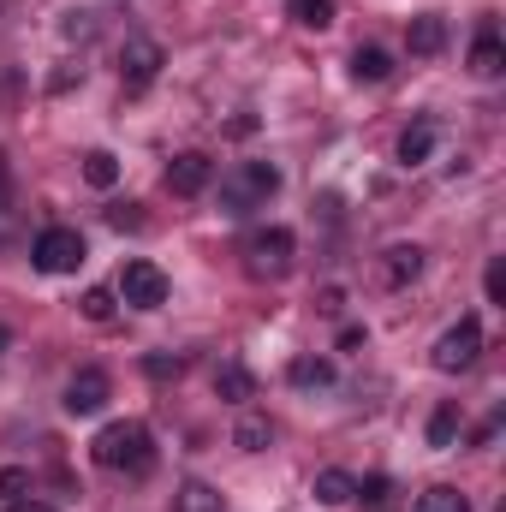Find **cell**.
<instances>
[{
    "instance_id": "1",
    "label": "cell",
    "mask_w": 506,
    "mask_h": 512,
    "mask_svg": "<svg viewBox=\"0 0 506 512\" xmlns=\"http://www.w3.org/2000/svg\"><path fill=\"white\" fill-rule=\"evenodd\" d=\"M90 459H96L102 471H120V477H149V471H155V435H149V423L120 417V423H108V429L90 441Z\"/></svg>"
},
{
    "instance_id": "2",
    "label": "cell",
    "mask_w": 506,
    "mask_h": 512,
    "mask_svg": "<svg viewBox=\"0 0 506 512\" xmlns=\"http://www.w3.org/2000/svg\"><path fill=\"white\" fill-rule=\"evenodd\" d=\"M280 191V167L268 161H239L227 179H221V215H251V209H268V197Z\"/></svg>"
},
{
    "instance_id": "3",
    "label": "cell",
    "mask_w": 506,
    "mask_h": 512,
    "mask_svg": "<svg viewBox=\"0 0 506 512\" xmlns=\"http://www.w3.org/2000/svg\"><path fill=\"white\" fill-rule=\"evenodd\" d=\"M84 256H90V245H84L78 227H42L36 245H30V262H36L42 274H78Z\"/></svg>"
},
{
    "instance_id": "4",
    "label": "cell",
    "mask_w": 506,
    "mask_h": 512,
    "mask_svg": "<svg viewBox=\"0 0 506 512\" xmlns=\"http://www.w3.org/2000/svg\"><path fill=\"white\" fill-rule=\"evenodd\" d=\"M483 358V322L477 316H459L441 340H435V352H429V364L441 370V376H459V370H471Z\"/></svg>"
},
{
    "instance_id": "5",
    "label": "cell",
    "mask_w": 506,
    "mask_h": 512,
    "mask_svg": "<svg viewBox=\"0 0 506 512\" xmlns=\"http://www.w3.org/2000/svg\"><path fill=\"white\" fill-rule=\"evenodd\" d=\"M292 251H298V239L286 227H256L251 239H245V268H251L256 280H280L292 268Z\"/></svg>"
},
{
    "instance_id": "6",
    "label": "cell",
    "mask_w": 506,
    "mask_h": 512,
    "mask_svg": "<svg viewBox=\"0 0 506 512\" xmlns=\"http://www.w3.org/2000/svg\"><path fill=\"white\" fill-rule=\"evenodd\" d=\"M120 298H126L131 310H161V304H167V274H161L155 262L131 256L126 268H120Z\"/></svg>"
},
{
    "instance_id": "7",
    "label": "cell",
    "mask_w": 506,
    "mask_h": 512,
    "mask_svg": "<svg viewBox=\"0 0 506 512\" xmlns=\"http://www.w3.org/2000/svg\"><path fill=\"white\" fill-rule=\"evenodd\" d=\"M161 66H167V54H161V42H155V36H126V48H120V78H126L131 90L155 84V78H161Z\"/></svg>"
},
{
    "instance_id": "8",
    "label": "cell",
    "mask_w": 506,
    "mask_h": 512,
    "mask_svg": "<svg viewBox=\"0 0 506 512\" xmlns=\"http://www.w3.org/2000/svg\"><path fill=\"white\" fill-rule=\"evenodd\" d=\"M209 179H215V161H209L203 149H185V155L167 161V191H173V197H203Z\"/></svg>"
},
{
    "instance_id": "9",
    "label": "cell",
    "mask_w": 506,
    "mask_h": 512,
    "mask_svg": "<svg viewBox=\"0 0 506 512\" xmlns=\"http://www.w3.org/2000/svg\"><path fill=\"white\" fill-rule=\"evenodd\" d=\"M108 399H114L108 370H78V376L66 382V411H72V417H96Z\"/></svg>"
},
{
    "instance_id": "10",
    "label": "cell",
    "mask_w": 506,
    "mask_h": 512,
    "mask_svg": "<svg viewBox=\"0 0 506 512\" xmlns=\"http://www.w3.org/2000/svg\"><path fill=\"white\" fill-rule=\"evenodd\" d=\"M405 42H411L417 60H435V54L447 48V18H441V12H417V18L405 24Z\"/></svg>"
},
{
    "instance_id": "11",
    "label": "cell",
    "mask_w": 506,
    "mask_h": 512,
    "mask_svg": "<svg viewBox=\"0 0 506 512\" xmlns=\"http://www.w3.org/2000/svg\"><path fill=\"white\" fill-rule=\"evenodd\" d=\"M417 274H423V245H387V251H381V286L399 292V286H411Z\"/></svg>"
},
{
    "instance_id": "12",
    "label": "cell",
    "mask_w": 506,
    "mask_h": 512,
    "mask_svg": "<svg viewBox=\"0 0 506 512\" xmlns=\"http://www.w3.org/2000/svg\"><path fill=\"white\" fill-rule=\"evenodd\" d=\"M435 137H441V126L423 114V120H411V126L399 131V167H423L429 155H435Z\"/></svg>"
},
{
    "instance_id": "13",
    "label": "cell",
    "mask_w": 506,
    "mask_h": 512,
    "mask_svg": "<svg viewBox=\"0 0 506 512\" xmlns=\"http://www.w3.org/2000/svg\"><path fill=\"white\" fill-rule=\"evenodd\" d=\"M322 507H352L358 501V477L352 471H340V465H328V471H316V489H310Z\"/></svg>"
},
{
    "instance_id": "14",
    "label": "cell",
    "mask_w": 506,
    "mask_h": 512,
    "mask_svg": "<svg viewBox=\"0 0 506 512\" xmlns=\"http://www.w3.org/2000/svg\"><path fill=\"white\" fill-rule=\"evenodd\" d=\"M286 382L298 387V393H328V387H334V364L304 352V358H292V364H286Z\"/></svg>"
},
{
    "instance_id": "15",
    "label": "cell",
    "mask_w": 506,
    "mask_h": 512,
    "mask_svg": "<svg viewBox=\"0 0 506 512\" xmlns=\"http://www.w3.org/2000/svg\"><path fill=\"white\" fill-rule=\"evenodd\" d=\"M471 72H477V78H501L506 72V48H501V36H495V24L477 30V42H471Z\"/></svg>"
},
{
    "instance_id": "16",
    "label": "cell",
    "mask_w": 506,
    "mask_h": 512,
    "mask_svg": "<svg viewBox=\"0 0 506 512\" xmlns=\"http://www.w3.org/2000/svg\"><path fill=\"white\" fill-rule=\"evenodd\" d=\"M215 393H221L227 405H251V399H256V376L239 364V358H227V364L215 370Z\"/></svg>"
},
{
    "instance_id": "17",
    "label": "cell",
    "mask_w": 506,
    "mask_h": 512,
    "mask_svg": "<svg viewBox=\"0 0 506 512\" xmlns=\"http://www.w3.org/2000/svg\"><path fill=\"white\" fill-rule=\"evenodd\" d=\"M352 78H358V84H387V78H393V54L376 48V42L358 48V54H352Z\"/></svg>"
},
{
    "instance_id": "18",
    "label": "cell",
    "mask_w": 506,
    "mask_h": 512,
    "mask_svg": "<svg viewBox=\"0 0 506 512\" xmlns=\"http://www.w3.org/2000/svg\"><path fill=\"white\" fill-rule=\"evenodd\" d=\"M233 441H239L245 453H268V441H274V423H268L262 411H245V417H239V429H233Z\"/></svg>"
},
{
    "instance_id": "19",
    "label": "cell",
    "mask_w": 506,
    "mask_h": 512,
    "mask_svg": "<svg viewBox=\"0 0 506 512\" xmlns=\"http://www.w3.org/2000/svg\"><path fill=\"white\" fill-rule=\"evenodd\" d=\"M459 429H465L459 405H453V399H447V405H435V417H429V447H453V441H459Z\"/></svg>"
},
{
    "instance_id": "20",
    "label": "cell",
    "mask_w": 506,
    "mask_h": 512,
    "mask_svg": "<svg viewBox=\"0 0 506 512\" xmlns=\"http://www.w3.org/2000/svg\"><path fill=\"white\" fill-rule=\"evenodd\" d=\"M411 512H471V501H465L453 483H435V489H423V495H417V507H411Z\"/></svg>"
},
{
    "instance_id": "21",
    "label": "cell",
    "mask_w": 506,
    "mask_h": 512,
    "mask_svg": "<svg viewBox=\"0 0 506 512\" xmlns=\"http://www.w3.org/2000/svg\"><path fill=\"white\" fill-rule=\"evenodd\" d=\"M84 179H90L96 191H114V185H120V161H114L108 149H90V155H84Z\"/></svg>"
},
{
    "instance_id": "22",
    "label": "cell",
    "mask_w": 506,
    "mask_h": 512,
    "mask_svg": "<svg viewBox=\"0 0 506 512\" xmlns=\"http://www.w3.org/2000/svg\"><path fill=\"white\" fill-rule=\"evenodd\" d=\"M286 12H292V24H304V30H328V24H334V0H286Z\"/></svg>"
},
{
    "instance_id": "23",
    "label": "cell",
    "mask_w": 506,
    "mask_h": 512,
    "mask_svg": "<svg viewBox=\"0 0 506 512\" xmlns=\"http://www.w3.org/2000/svg\"><path fill=\"white\" fill-rule=\"evenodd\" d=\"M179 512H227V507H221V495L209 483H185L179 489Z\"/></svg>"
},
{
    "instance_id": "24",
    "label": "cell",
    "mask_w": 506,
    "mask_h": 512,
    "mask_svg": "<svg viewBox=\"0 0 506 512\" xmlns=\"http://www.w3.org/2000/svg\"><path fill=\"white\" fill-rule=\"evenodd\" d=\"M78 310H84V316H90V322H114V310H120V304H114V292H108V286H90V292H84V304H78Z\"/></svg>"
},
{
    "instance_id": "25",
    "label": "cell",
    "mask_w": 506,
    "mask_h": 512,
    "mask_svg": "<svg viewBox=\"0 0 506 512\" xmlns=\"http://www.w3.org/2000/svg\"><path fill=\"white\" fill-rule=\"evenodd\" d=\"M483 286H489V304H506V262H501V256H489V274H483Z\"/></svg>"
},
{
    "instance_id": "26",
    "label": "cell",
    "mask_w": 506,
    "mask_h": 512,
    "mask_svg": "<svg viewBox=\"0 0 506 512\" xmlns=\"http://www.w3.org/2000/svg\"><path fill=\"white\" fill-rule=\"evenodd\" d=\"M143 370H149V376H155V382H161V376H179V370H185V364H179V358H143Z\"/></svg>"
},
{
    "instance_id": "27",
    "label": "cell",
    "mask_w": 506,
    "mask_h": 512,
    "mask_svg": "<svg viewBox=\"0 0 506 512\" xmlns=\"http://www.w3.org/2000/svg\"><path fill=\"white\" fill-rule=\"evenodd\" d=\"M24 483H30L24 471H0V495H12V501H18V495H24Z\"/></svg>"
},
{
    "instance_id": "28",
    "label": "cell",
    "mask_w": 506,
    "mask_h": 512,
    "mask_svg": "<svg viewBox=\"0 0 506 512\" xmlns=\"http://www.w3.org/2000/svg\"><path fill=\"white\" fill-rule=\"evenodd\" d=\"M108 221H114V227H143V215H137V203H126V209H108Z\"/></svg>"
},
{
    "instance_id": "29",
    "label": "cell",
    "mask_w": 506,
    "mask_h": 512,
    "mask_svg": "<svg viewBox=\"0 0 506 512\" xmlns=\"http://www.w3.org/2000/svg\"><path fill=\"white\" fill-rule=\"evenodd\" d=\"M6 512H54V507H42V501H12Z\"/></svg>"
},
{
    "instance_id": "30",
    "label": "cell",
    "mask_w": 506,
    "mask_h": 512,
    "mask_svg": "<svg viewBox=\"0 0 506 512\" xmlns=\"http://www.w3.org/2000/svg\"><path fill=\"white\" fill-rule=\"evenodd\" d=\"M6 346H12V328H6V322H0V358H6Z\"/></svg>"
}]
</instances>
